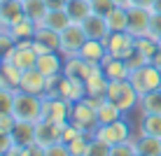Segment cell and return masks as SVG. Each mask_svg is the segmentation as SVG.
Returning a JSON list of instances; mask_svg holds the SVG:
<instances>
[{"instance_id":"7dc6e473","label":"cell","mask_w":161,"mask_h":156,"mask_svg":"<svg viewBox=\"0 0 161 156\" xmlns=\"http://www.w3.org/2000/svg\"><path fill=\"white\" fill-rule=\"evenodd\" d=\"M0 30H3V26H0Z\"/></svg>"},{"instance_id":"9c48e42d","label":"cell","mask_w":161,"mask_h":156,"mask_svg":"<svg viewBox=\"0 0 161 156\" xmlns=\"http://www.w3.org/2000/svg\"><path fill=\"white\" fill-rule=\"evenodd\" d=\"M63 126L65 124H54V121L40 119L35 124V142L42 147H49L54 142H63Z\"/></svg>"},{"instance_id":"f907efd6","label":"cell","mask_w":161,"mask_h":156,"mask_svg":"<svg viewBox=\"0 0 161 156\" xmlns=\"http://www.w3.org/2000/svg\"><path fill=\"white\" fill-rule=\"evenodd\" d=\"M138 156H140V154H138Z\"/></svg>"},{"instance_id":"30bf717a","label":"cell","mask_w":161,"mask_h":156,"mask_svg":"<svg viewBox=\"0 0 161 156\" xmlns=\"http://www.w3.org/2000/svg\"><path fill=\"white\" fill-rule=\"evenodd\" d=\"M149 16H152V9L131 5V7H129V28H126V30H129L133 37L149 35Z\"/></svg>"},{"instance_id":"f1b7e54d","label":"cell","mask_w":161,"mask_h":156,"mask_svg":"<svg viewBox=\"0 0 161 156\" xmlns=\"http://www.w3.org/2000/svg\"><path fill=\"white\" fill-rule=\"evenodd\" d=\"M91 137L93 135H89V133H80L77 137H73V140L65 142V144H68V149H70V154H73V156H89Z\"/></svg>"},{"instance_id":"6da1fadb","label":"cell","mask_w":161,"mask_h":156,"mask_svg":"<svg viewBox=\"0 0 161 156\" xmlns=\"http://www.w3.org/2000/svg\"><path fill=\"white\" fill-rule=\"evenodd\" d=\"M70 121L80 128L82 133L93 135L98 128V100L93 98H82L70 105Z\"/></svg>"},{"instance_id":"f546056e","label":"cell","mask_w":161,"mask_h":156,"mask_svg":"<svg viewBox=\"0 0 161 156\" xmlns=\"http://www.w3.org/2000/svg\"><path fill=\"white\" fill-rule=\"evenodd\" d=\"M140 133H145V135H157V137H161V114H142Z\"/></svg>"},{"instance_id":"74e56055","label":"cell","mask_w":161,"mask_h":156,"mask_svg":"<svg viewBox=\"0 0 161 156\" xmlns=\"http://www.w3.org/2000/svg\"><path fill=\"white\" fill-rule=\"evenodd\" d=\"M21 156H47V152H44L42 144L37 142H31V144H24V147H19Z\"/></svg>"},{"instance_id":"bcb514c9","label":"cell","mask_w":161,"mask_h":156,"mask_svg":"<svg viewBox=\"0 0 161 156\" xmlns=\"http://www.w3.org/2000/svg\"><path fill=\"white\" fill-rule=\"evenodd\" d=\"M159 49H161V40H159Z\"/></svg>"},{"instance_id":"8d00e7d4","label":"cell","mask_w":161,"mask_h":156,"mask_svg":"<svg viewBox=\"0 0 161 156\" xmlns=\"http://www.w3.org/2000/svg\"><path fill=\"white\" fill-rule=\"evenodd\" d=\"M44 152H47V156H73L65 142H54L49 147H44Z\"/></svg>"},{"instance_id":"52a82bcc","label":"cell","mask_w":161,"mask_h":156,"mask_svg":"<svg viewBox=\"0 0 161 156\" xmlns=\"http://www.w3.org/2000/svg\"><path fill=\"white\" fill-rule=\"evenodd\" d=\"M86 40H89V37H86L84 28H82V24H75V21H73L65 30H61V49H58V51L63 54L65 58H68V56H77Z\"/></svg>"},{"instance_id":"5bb4252c","label":"cell","mask_w":161,"mask_h":156,"mask_svg":"<svg viewBox=\"0 0 161 156\" xmlns=\"http://www.w3.org/2000/svg\"><path fill=\"white\" fill-rule=\"evenodd\" d=\"M61 51H42V54H37V63H35V68L42 72L44 77H58V75H63V58L58 56Z\"/></svg>"},{"instance_id":"cb8c5ba5","label":"cell","mask_w":161,"mask_h":156,"mask_svg":"<svg viewBox=\"0 0 161 156\" xmlns=\"http://www.w3.org/2000/svg\"><path fill=\"white\" fill-rule=\"evenodd\" d=\"M105 21H108L110 33L126 30V28H129V7H114L112 12L105 16Z\"/></svg>"},{"instance_id":"c3c4849f","label":"cell","mask_w":161,"mask_h":156,"mask_svg":"<svg viewBox=\"0 0 161 156\" xmlns=\"http://www.w3.org/2000/svg\"><path fill=\"white\" fill-rule=\"evenodd\" d=\"M21 3H24V0H21Z\"/></svg>"},{"instance_id":"7a4b0ae2","label":"cell","mask_w":161,"mask_h":156,"mask_svg":"<svg viewBox=\"0 0 161 156\" xmlns=\"http://www.w3.org/2000/svg\"><path fill=\"white\" fill-rule=\"evenodd\" d=\"M12 114H14L16 121L37 124V121L42 119V96H33V93H26V91H19V89H16Z\"/></svg>"},{"instance_id":"7c38bea8","label":"cell","mask_w":161,"mask_h":156,"mask_svg":"<svg viewBox=\"0 0 161 156\" xmlns=\"http://www.w3.org/2000/svg\"><path fill=\"white\" fill-rule=\"evenodd\" d=\"M33 47L37 54L42 51H58L61 49V33L47 28V26H37L35 35H33Z\"/></svg>"},{"instance_id":"ffe728a7","label":"cell","mask_w":161,"mask_h":156,"mask_svg":"<svg viewBox=\"0 0 161 156\" xmlns=\"http://www.w3.org/2000/svg\"><path fill=\"white\" fill-rule=\"evenodd\" d=\"M65 12L68 16L75 21V24H82L89 14H93V7H91V0H68L65 5Z\"/></svg>"},{"instance_id":"9a60e30c","label":"cell","mask_w":161,"mask_h":156,"mask_svg":"<svg viewBox=\"0 0 161 156\" xmlns=\"http://www.w3.org/2000/svg\"><path fill=\"white\" fill-rule=\"evenodd\" d=\"M82 28H84L86 37H91V40H105V37L110 35L108 21H105V16H101V14H89L86 19L82 21Z\"/></svg>"},{"instance_id":"3957f363","label":"cell","mask_w":161,"mask_h":156,"mask_svg":"<svg viewBox=\"0 0 161 156\" xmlns=\"http://www.w3.org/2000/svg\"><path fill=\"white\" fill-rule=\"evenodd\" d=\"M105 98L112 100V103L117 105L121 112H129V110H133L138 103H140V96H138V91L133 89V84H131L129 79H114V82H108Z\"/></svg>"},{"instance_id":"60d3db41","label":"cell","mask_w":161,"mask_h":156,"mask_svg":"<svg viewBox=\"0 0 161 156\" xmlns=\"http://www.w3.org/2000/svg\"><path fill=\"white\" fill-rule=\"evenodd\" d=\"M131 5H136V7H145V9H152L154 0H133Z\"/></svg>"},{"instance_id":"ac0fdd59","label":"cell","mask_w":161,"mask_h":156,"mask_svg":"<svg viewBox=\"0 0 161 156\" xmlns=\"http://www.w3.org/2000/svg\"><path fill=\"white\" fill-rule=\"evenodd\" d=\"M108 82H110V79L103 75V70H101V72H93V75L84 82L86 98H93V100L105 98V91H108Z\"/></svg>"},{"instance_id":"484cf974","label":"cell","mask_w":161,"mask_h":156,"mask_svg":"<svg viewBox=\"0 0 161 156\" xmlns=\"http://www.w3.org/2000/svg\"><path fill=\"white\" fill-rule=\"evenodd\" d=\"M14 140L19 147H24V144H31L35 142V124H26V121H16L14 131H12Z\"/></svg>"},{"instance_id":"ab89813d","label":"cell","mask_w":161,"mask_h":156,"mask_svg":"<svg viewBox=\"0 0 161 156\" xmlns=\"http://www.w3.org/2000/svg\"><path fill=\"white\" fill-rule=\"evenodd\" d=\"M49 9H65V5H68V0H47Z\"/></svg>"},{"instance_id":"4fadbf2b","label":"cell","mask_w":161,"mask_h":156,"mask_svg":"<svg viewBox=\"0 0 161 156\" xmlns=\"http://www.w3.org/2000/svg\"><path fill=\"white\" fill-rule=\"evenodd\" d=\"M21 19H26L24 3L21 0H3L0 3V26L3 28H12Z\"/></svg>"},{"instance_id":"1f68e13d","label":"cell","mask_w":161,"mask_h":156,"mask_svg":"<svg viewBox=\"0 0 161 156\" xmlns=\"http://www.w3.org/2000/svg\"><path fill=\"white\" fill-rule=\"evenodd\" d=\"M110 156H138V147H136V142H131V140L119 142V144L112 147V154Z\"/></svg>"},{"instance_id":"d590c367","label":"cell","mask_w":161,"mask_h":156,"mask_svg":"<svg viewBox=\"0 0 161 156\" xmlns=\"http://www.w3.org/2000/svg\"><path fill=\"white\" fill-rule=\"evenodd\" d=\"M16 126V119L12 112H0V133H12Z\"/></svg>"},{"instance_id":"4dcf8cb0","label":"cell","mask_w":161,"mask_h":156,"mask_svg":"<svg viewBox=\"0 0 161 156\" xmlns=\"http://www.w3.org/2000/svg\"><path fill=\"white\" fill-rule=\"evenodd\" d=\"M14 96H16V89L0 86V112H12V107H14Z\"/></svg>"},{"instance_id":"836d02e7","label":"cell","mask_w":161,"mask_h":156,"mask_svg":"<svg viewBox=\"0 0 161 156\" xmlns=\"http://www.w3.org/2000/svg\"><path fill=\"white\" fill-rule=\"evenodd\" d=\"M91 7H93V14L108 16L117 5H114V0H91Z\"/></svg>"},{"instance_id":"681fc988","label":"cell","mask_w":161,"mask_h":156,"mask_svg":"<svg viewBox=\"0 0 161 156\" xmlns=\"http://www.w3.org/2000/svg\"><path fill=\"white\" fill-rule=\"evenodd\" d=\"M0 3H3V0H0Z\"/></svg>"},{"instance_id":"e0dca14e","label":"cell","mask_w":161,"mask_h":156,"mask_svg":"<svg viewBox=\"0 0 161 156\" xmlns=\"http://www.w3.org/2000/svg\"><path fill=\"white\" fill-rule=\"evenodd\" d=\"M77 56H82L84 61L89 63H103L105 56H108V47H105V40H89L84 42V47L80 49V54Z\"/></svg>"},{"instance_id":"f6af8a7d","label":"cell","mask_w":161,"mask_h":156,"mask_svg":"<svg viewBox=\"0 0 161 156\" xmlns=\"http://www.w3.org/2000/svg\"><path fill=\"white\" fill-rule=\"evenodd\" d=\"M0 156H7V154H3V152H0Z\"/></svg>"},{"instance_id":"7bdbcfd3","label":"cell","mask_w":161,"mask_h":156,"mask_svg":"<svg viewBox=\"0 0 161 156\" xmlns=\"http://www.w3.org/2000/svg\"><path fill=\"white\" fill-rule=\"evenodd\" d=\"M152 12H161V0H154V5H152Z\"/></svg>"},{"instance_id":"ba28073f","label":"cell","mask_w":161,"mask_h":156,"mask_svg":"<svg viewBox=\"0 0 161 156\" xmlns=\"http://www.w3.org/2000/svg\"><path fill=\"white\" fill-rule=\"evenodd\" d=\"M105 47H108L110 56H117V58H129L133 51H136V37L131 35L129 30H119V33H110L105 37Z\"/></svg>"},{"instance_id":"e575fe53","label":"cell","mask_w":161,"mask_h":156,"mask_svg":"<svg viewBox=\"0 0 161 156\" xmlns=\"http://www.w3.org/2000/svg\"><path fill=\"white\" fill-rule=\"evenodd\" d=\"M149 37H154V40H161V12H152L149 16Z\"/></svg>"},{"instance_id":"83f0119b","label":"cell","mask_w":161,"mask_h":156,"mask_svg":"<svg viewBox=\"0 0 161 156\" xmlns=\"http://www.w3.org/2000/svg\"><path fill=\"white\" fill-rule=\"evenodd\" d=\"M140 107H142V114H161V89L145 93L140 98Z\"/></svg>"},{"instance_id":"ee69618b","label":"cell","mask_w":161,"mask_h":156,"mask_svg":"<svg viewBox=\"0 0 161 156\" xmlns=\"http://www.w3.org/2000/svg\"><path fill=\"white\" fill-rule=\"evenodd\" d=\"M3 61H5V56H3V54H0V65H3Z\"/></svg>"},{"instance_id":"277c9868","label":"cell","mask_w":161,"mask_h":156,"mask_svg":"<svg viewBox=\"0 0 161 156\" xmlns=\"http://www.w3.org/2000/svg\"><path fill=\"white\" fill-rule=\"evenodd\" d=\"M129 82L133 84V89L138 91V96L142 98L145 93L161 89V68H159V65H154V63H145V65H140V68L131 70Z\"/></svg>"},{"instance_id":"f35d334b","label":"cell","mask_w":161,"mask_h":156,"mask_svg":"<svg viewBox=\"0 0 161 156\" xmlns=\"http://www.w3.org/2000/svg\"><path fill=\"white\" fill-rule=\"evenodd\" d=\"M12 147H19L16 140H14V135H12V133H0V152L7 154Z\"/></svg>"},{"instance_id":"44dd1931","label":"cell","mask_w":161,"mask_h":156,"mask_svg":"<svg viewBox=\"0 0 161 156\" xmlns=\"http://www.w3.org/2000/svg\"><path fill=\"white\" fill-rule=\"evenodd\" d=\"M136 147L140 156H161V137L140 133V137L136 140Z\"/></svg>"},{"instance_id":"8fae6325","label":"cell","mask_w":161,"mask_h":156,"mask_svg":"<svg viewBox=\"0 0 161 156\" xmlns=\"http://www.w3.org/2000/svg\"><path fill=\"white\" fill-rule=\"evenodd\" d=\"M19 91L33 93V96H44L47 93V77L37 68L24 70L21 72V82H19Z\"/></svg>"},{"instance_id":"5b68a950","label":"cell","mask_w":161,"mask_h":156,"mask_svg":"<svg viewBox=\"0 0 161 156\" xmlns=\"http://www.w3.org/2000/svg\"><path fill=\"white\" fill-rule=\"evenodd\" d=\"M93 137L103 140L105 144L114 147L119 142H126L131 140V124L126 119H117L112 124H98V128L93 131Z\"/></svg>"},{"instance_id":"4316f807","label":"cell","mask_w":161,"mask_h":156,"mask_svg":"<svg viewBox=\"0 0 161 156\" xmlns=\"http://www.w3.org/2000/svg\"><path fill=\"white\" fill-rule=\"evenodd\" d=\"M136 51H140V56L147 61V63H152V58H154V54L159 51V42L154 40V37H136Z\"/></svg>"},{"instance_id":"d6a6232c","label":"cell","mask_w":161,"mask_h":156,"mask_svg":"<svg viewBox=\"0 0 161 156\" xmlns=\"http://www.w3.org/2000/svg\"><path fill=\"white\" fill-rule=\"evenodd\" d=\"M112 154V147L105 144L98 137H91V149H89V156H110Z\"/></svg>"},{"instance_id":"d6986e66","label":"cell","mask_w":161,"mask_h":156,"mask_svg":"<svg viewBox=\"0 0 161 156\" xmlns=\"http://www.w3.org/2000/svg\"><path fill=\"white\" fill-rule=\"evenodd\" d=\"M70 24H73V19L68 16V12H65V9H49L47 16L42 19V24H40V26H47V28H52V30L61 33V30L68 28Z\"/></svg>"},{"instance_id":"2e32d148","label":"cell","mask_w":161,"mask_h":156,"mask_svg":"<svg viewBox=\"0 0 161 156\" xmlns=\"http://www.w3.org/2000/svg\"><path fill=\"white\" fill-rule=\"evenodd\" d=\"M103 75L108 77L110 82H114V79H129V75H131V70H129V65H126V61L124 58H117V56H105L103 61Z\"/></svg>"},{"instance_id":"603a6c76","label":"cell","mask_w":161,"mask_h":156,"mask_svg":"<svg viewBox=\"0 0 161 156\" xmlns=\"http://www.w3.org/2000/svg\"><path fill=\"white\" fill-rule=\"evenodd\" d=\"M121 114L124 112H121L112 100H108V98L98 100V124H112V121L121 119Z\"/></svg>"},{"instance_id":"8992f818","label":"cell","mask_w":161,"mask_h":156,"mask_svg":"<svg viewBox=\"0 0 161 156\" xmlns=\"http://www.w3.org/2000/svg\"><path fill=\"white\" fill-rule=\"evenodd\" d=\"M70 105L61 96H42V119L54 121V124H65L70 121Z\"/></svg>"},{"instance_id":"d4e9b609","label":"cell","mask_w":161,"mask_h":156,"mask_svg":"<svg viewBox=\"0 0 161 156\" xmlns=\"http://www.w3.org/2000/svg\"><path fill=\"white\" fill-rule=\"evenodd\" d=\"M24 12L31 21H35V24L40 26L42 19L49 12V5H47V0H24Z\"/></svg>"},{"instance_id":"b9f144b4","label":"cell","mask_w":161,"mask_h":156,"mask_svg":"<svg viewBox=\"0 0 161 156\" xmlns=\"http://www.w3.org/2000/svg\"><path fill=\"white\" fill-rule=\"evenodd\" d=\"M131 3H133V0H114L117 7H131Z\"/></svg>"},{"instance_id":"7402d4cb","label":"cell","mask_w":161,"mask_h":156,"mask_svg":"<svg viewBox=\"0 0 161 156\" xmlns=\"http://www.w3.org/2000/svg\"><path fill=\"white\" fill-rule=\"evenodd\" d=\"M7 30H9V35H12L14 42L33 40V35H35V30H37V24H35V21H31L28 16H26V19H21L19 24H14L12 28H7Z\"/></svg>"}]
</instances>
